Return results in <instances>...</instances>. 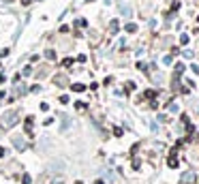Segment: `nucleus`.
Masks as SVG:
<instances>
[{
	"label": "nucleus",
	"instance_id": "obj_12",
	"mask_svg": "<svg viewBox=\"0 0 199 184\" xmlns=\"http://www.w3.org/2000/svg\"><path fill=\"white\" fill-rule=\"evenodd\" d=\"M188 41H191L188 34H182V36H180V43H182V45H188Z\"/></svg>",
	"mask_w": 199,
	"mask_h": 184
},
{
	"label": "nucleus",
	"instance_id": "obj_23",
	"mask_svg": "<svg viewBox=\"0 0 199 184\" xmlns=\"http://www.w3.org/2000/svg\"><path fill=\"white\" fill-rule=\"evenodd\" d=\"M88 2H92V0H88Z\"/></svg>",
	"mask_w": 199,
	"mask_h": 184
},
{
	"label": "nucleus",
	"instance_id": "obj_1",
	"mask_svg": "<svg viewBox=\"0 0 199 184\" xmlns=\"http://www.w3.org/2000/svg\"><path fill=\"white\" fill-rule=\"evenodd\" d=\"M15 120H17V111H9L7 116L2 118V126H5V128H9V126H13V124H15Z\"/></svg>",
	"mask_w": 199,
	"mask_h": 184
},
{
	"label": "nucleus",
	"instance_id": "obj_15",
	"mask_svg": "<svg viewBox=\"0 0 199 184\" xmlns=\"http://www.w3.org/2000/svg\"><path fill=\"white\" fill-rule=\"evenodd\" d=\"M146 97H148V99H154L156 92H154V90H146Z\"/></svg>",
	"mask_w": 199,
	"mask_h": 184
},
{
	"label": "nucleus",
	"instance_id": "obj_6",
	"mask_svg": "<svg viewBox=\"0 0 199 184\" xmlns=\"http://www.w3.org/2000/svg\"><path fill=\"white\" fill-rule=\"evenodd\" d=\"M118 30H120V24H118V19H111V21H109V32H111V34H116Z\"/></svg>",
	"mask_w": 199,
	"mask_h": 184
},
{
	"label": "nucleus",
	"instance_id": "obj_4",
	"mask_svg": "<svg viewBox=\"0 0 199 184\" xmlns=\"http://www.w3.org/2000/svg\"><path fill=\"white\" fill-rule=\"evenodd\" d=\"M13 144H15V148H17V150H26V141L19 139V137H13Z\"/></svg>",
	"mask_w": 199,
	"mask_h": 184
},
{
	"label": "nucleus",
	"instance_id": "obj_21",
	"mask_svg": "<svg viewBox=\"0 0 199 184\" xmlns=\"http://www.w3.org/2000/svg\"><path fill=\"white\" fill-rule=\"evenodd\" d=\"M5 154H7V152H5V148H2V146H0V156H5Z\"/></svg>",
	"mask_w": 199,
	"mask_h": 184
},
{
	"label": "nucleus",
	"instance_id": "obj_13",
	"mask_svg": "<svg viewBox=\"0 0 199 184\" xmlns=\"http://www.w3.org/2000/svg\"><path fill=\"white\" fill-rule=\"evenodd\" d=\"M56 84H58V86H64V84H66V77H62V75L56 77Z\"/></svg>",
	"mask_w": 199,
	"mask_h": 184
},
{
	"label": "nucleus",
	"instance_id": "obj_11",
	"mask_svg": "<svg viewBox=\"0 0 199 184\" xmlns=\"http://www.w3.org/2000/svg\"><path fill=\"white\" fill-rule=\"evenodd\" d=\"M127 32H137V26L135 24H127Z\"/></svg>",
	"mask_w": 199,
	"mask_h": 184
},
{
	"label": "nucleus",
	"instance_id": "obj_3",
	"mask_svg": "<svg viewBox=\"0 0 199 184\" xmlns=\"http://www.w3.org/2000/svg\"><path fill=\"white\" fill-rule=\"evenodd\" d=\"M118 11H120V15H124V17H131V13H133L129 5H120V9H118Z\"/></svg>",
	"mask_w": 199,
	"mask_h": 184
},
{
	"label": "nucleus",
	"instance_id": "obj_20",
	"mask_svg": "<svg viewBox=\"0 0 199 184\" xmlns=\"http://www.w3.org/2000/svg\"><path fill=\"white\" fill-rule=\"evenodd\" d=\"M30 2H32V0H21V5H24V7H28Z\"/></svg>",
	"mask_w": 199,
	"mask_h": 184
},
{
	"label": "nucleus",
	"instance_id": "obj_2",
	"mask_svg": "<svg viewBox=\"0 0 199 184\" xmlns=\"http://www.w3.org/2000/svg\"><path fill=\"white\" fill-rule=\"evenodd\" d=\"M182 182H184V184H191V182H195V171H186V173L182 176Z\"/></svg>",
	"mask_w": 199,
	"mask_h": 184
},
{
	"label": "nucleus",
	"instance_id": "obj_22",
	"mask_svg": "<svg viewBox=\"0 0 199 184\" xmlns=\"http://www.w3.org/2000/svg\"><path fill=\"white\" fill-rule=\"evenodd\" d=\"M94 184H105V182H103V180H96V182H94Z\"/></svg>",
	"mask_w": 199,
	"mask_h": 184
},
{
	"label": "nucleus",
	"instance_id": "obj_14",
	"mask_svg": "<svg viewBox=\"0 0 199 184\" xmlns=\"http://www.w3.org/2000/svg\"><path fill=\"white\" fill-rule=\"evenodd\" d=\"M75 109H79V111H84V109H86V103H82V101H77V103H75Z\"/></svg>",
	"mask_w": 199,
	"mask_h": 184
},
{
	"label": "nucleus",
	"instance_id": "obj_18",
	"mask_svg": "<svg viewBox=\"0 0 199 184\" xmlns=\"http://www.w3.org/2000/svg\"><path fill=\"white\" fill-rule=\"evenodd\" d=\"M77 26H82V28H86V26H88V21H86V19H79V21H77Z\"/></svg>",
	"mask_w": 199,
	"mask_h": 184
},
{
	"label": "nucleus",
	"instance_id": "obj_9",
	"mask_svg": "<svg viewBox=\"0 0 199 184\" xmlns=\"http://www.w3.org/2000/svg\"><path fill=\"white\" fill-rule=\"evenodd\" d=\"M73 90H75V92H84L86 86H84V84H73Z\"/></svg>",
	"mask_w": 199,
	"mask_h": 184
},
{
	"label": "nucleus",
	"instance_id": "obj_19",
	"mask_svg": "<svg viewBox=\"0 0 199 184\" xmlns=\"http://www.w3.org/2000/svg\"><path fill=\"white\" fill-rule=\"evenodd\" d=\"M169 111H178V105L176 103H169Z\"/></svg>",
	"mask_w": 199,
	"mask_h": 184
},
{
	"label": "nucleus",
	"instance_id": "obj_7",
	"mask_svg": "<svg viewBox=\"0 0 199 184\" xmlns=\"http://www.w3.org/2000/svg\"><path fill=\"white\" fill-rule=\"evenodd\" d=\"M69 126H71V118H69V116H62V126H60V128H62V131H66Z\"/></svg>",
	"mask_w": 199,
	"mask_h": 184
},
{
	"label": "nucleus",
	"instance_id": "obj_5",
	"mask_svg": "<svg viewBox=\"0 0 199 184\" xmlns=\"http://www.w3.org/2000/svg\"><path fill=\"white\" fill-rule=\"evenodd\" d=\"M167 165H169L171 169H176V167H178V156H176V152H173V154L169 156V160H167Z\"/></svg>",
	"mask_w": 199,
	"mask_h": 184
},
{
	"label": "nucleus",
	"instance_id": "obj_17",
	"mask_svg": "<svg viewBox=\"0 0 199 184\" xmlns=\"http://www.w3.org/2000/svg\"><path fill=\"white\" fill-rule=\"evenodd\" d=\"M176 71H178V73H182V71H184V64H182V62H178V64H176Z\"/></svg>",
	"mask_w": 199,
	"mask_h": 184
},
{
	"label": "nucleus",
	"instance_id": "obj_16",
	"mask_svg": "<svg viewBox=\"0 0 199 184\" xmlns=\"http://www.w3.org/2000/svg\"><path fill=\"white\" fill-rule=\"evenodd\" d=\"M21 182H24V184H32V180H30V176H28V173L21 178Z\"/></svg>",
	"mask_w": 199,
	"mask_h": 184
},
{
	"label": "nucleus",
	"instance_id": "obj_10",
	"mask_svg": "<svg viewBox=\"0 0 199 184\" xmlns=\"http://www.w3.org/2000/svg\"><path fill=\"white\" fill-rule=\"evenodd\" d=\"M32 131V118H26V133Z\"/></svg>",
	"mask_w": 199,
	"mask_h": 184
},
{
	"label": "nucleus",
	"instance_id": "obj_8",
	"mask_svg": "<svg viewBox=\"0 0 199 184\" xmlns=\"http://www.w3.org/2000/svg\"><path fill=\"white\" fill-rule=\"evenodd\" d=\"M45 58L47 60H56V52L54 49H45Z\"/></svg>",
	"mask_w": 199,
	"mask_h": 184
}]
</instances>
